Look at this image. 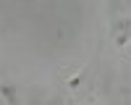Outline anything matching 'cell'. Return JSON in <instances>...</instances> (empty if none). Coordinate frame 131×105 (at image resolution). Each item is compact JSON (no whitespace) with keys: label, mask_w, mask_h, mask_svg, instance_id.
<instances>
[{"label":"cell","mask_w":131,"mask_h":105,"mask_svg":"<svg viewBox=\"0 0 131 105\" xmlns=\"http://www.w3.org/2000/svg\"><path fill=\"white\" fill-rule=\"evenodd\" d=\"M0 92L5 94V100H10V105H18V100H16V89H13V87L3 84V87H0Z\"/></svg>","instance_id":"obj_1"}]
</instances>
